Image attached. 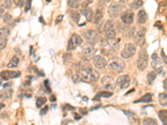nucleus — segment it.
Masks as SVG:
<instances>
[{"mask_svg":"<svg viewBox=\"0 0 167 125\" xmlns=\"http://www.w3.org/2000/svg\"><path fill=\"white\" fill-rule=\"evenodd\" d=\"M80 81L85 83L95 82L100 78V73L90 66H82L80 70L76 71Z\"/></svg>","mask_w":167,"mask_h":125,"instance_id":"f257e3e1","label":"nucleus"},{"mask_svg":"<svg viewBox=\"0 0 167 125\" xmlns=\"http://www.w3.org/2000/svg\"><path fill=\"white\" fill-rule=\"evenodd\" d=\"M107 65L109 67V70H111L114 73L119 74L124 71L125 68V62L122 59H119L118 57H114L109 59V62L107 63Z\"/></svg>","mask_w":167,"mask_h":125,"instance_id":"f03ea898","label":"nucleus"},{"mask_svg":"<svg viewBox=\"0 0 167 125\" xmlns=\"http://www.w3.org/2000/svg\"><path fill=\"white\" fill-rule=\"evenodd\" d=\"M95 52L96 49L94 47V44L88 43L81 48V50L80 52V56L84 60H90V59H92L95 56Z\"/></svg>","mask_w":167,"mask_h":125,"instance_id":"7ed1b4c3","label":"nucleus"},{"mask_svg":"<svg viewBox=\"0 0 167 125\" xmlns=\"http://www.w3.org/2000/svg\"><path fill=\"white\" fill-rule=\"evenodd\" d=\"M149 55L146 49H141L139 53L138 59H137V68L141 71H144L148 67Z\"/></svg>","mask_w":167,"mask_h":125,"instance_id":"20e7f679","label":"nucleus"},{"mask_svg":"<svg viewBox=\"0 0 167 125\" xmlns=\"http://www.w3.org/2000/svg\"><path fill=\"white\" fill-rule=\"evenodd\" d=\"M104 33L109 40H114L116 37V30L114 28V22L108 20L104 24Z\"/></svg>","mask_w":167,"mask_h":125,"instance_id":"39448f33","label":"nucleus"},{"mask_svg":"<svg viewBox=\"0 0 167 125\" xmlns=\"http://www.w3.org/2000/svg\"><path fill=\"white\" fill-rule=\"evenodd\" d=\"M136 53V45L135 43H129L125 44V48L121 52V57L124 59H128L133 57Z\"/></svg>","mask_w":167,"mask_h":125,"instance_id":"423d86ee","label":"nucleus"},{"mask_svg":"<svg viewBox=\"0 0 167 125\" xmlns=\"http://www.w3.org/2000/svg\"><path fill=\"white\" fill-rule=\"evenodd\" d=\"M82 43H83L82 38L80 37L79 34H77V33H73L71 38H70V39L69 40L67 49H68V51L74 50L75 48L81 45Z\"/></svg>","mask_w":167,"mask_h":125,"instance_id":"0eeeda50","label":"nucleus"},{"mask_svg":"<svg viewBox=\"0 0 167 125\" xmlns=\"http://www.w3.org/2000/svg\"><path fill=\"white\" fill-rule=\"evenodd\" d=\"M146 29L144 28V27H141L140 29H138L135 33V36H134V40H135V45L140 46V47H142V46L145 44L146 43Z\"/></svg>","mask_w":167,"mask_h":125,"instance_id":"6e6552de","label":"nucleus"},{"mask_svg":"<svg viewBox=\"0 0 167 125\" xmlns=\"http://www.w3.org/2000/svg\"><path fill=\"white\" fill-rule=\"evenodd\" d=\"M83 36L88 43H92V44L95 43L98 40V33L93 29L85 30L83 32Z\"/></svg>","mask_w":167,"mask_h":125,"instance_id":"1a4fd4ad","label":"nucleus"},{"mask_svg":"<svg viewBox=\"0 0 167 125\" xmlns=\"http://www.w3.org/2000/svg\"><path fill=\"white\" fill-rule=\"evenodd\" d=\"M101 84L104 89L108 91H113L116 87V84L113 78L109 76H104L101 78Z\"/></svg>","mask_w":167,"mask_h":125,"instance_id":"9d476101","label":"nucleus"},{"mask_svg":"<svg viewBox=\"0 0 167 125\" xmlns=\"http://www.w3.org/2000/svg\"><path fill=\"white\" fill-rule=\"evenodd\" d=\"M151 66L155 70L157 74H161L163 71V65L157 53H153L151 55Z\"/></svg>","mask_w":167,"mask_h":125,"instance_id":"9b49d317","label":"nucleus"},{"mask_svg":"<svg viewBox=\"0 0 167 125\" xmlns=\"http://www.w3.org/2000/svg\"><path fill=\"white\" fill-rule=\"evenodd\" d=\"M130 78L129 77V75L125 74L122 75V76H119L118 78H117L116 82H115V84L116 86L119 87L122 89H125L127 88L129 86H130Z\"/></svg>","mask_w":167,"mask_h":125,"instance_id":"f8f14e48","label":"nucleus"},{"mask_svg":"<svg viewBox=\"0 0 167 125\" xmlns=\"http://www.w3.org/2000/svg\"><path fill=\"white\" fill-rule=\"evenodd\" d=\"M120 11H121V8H120L119 3H112V4L109 5V8H108V13H109V16L111 19L118 18L119 13H120Z\"/></svg>","mask_w":167,"mask_h":125,"instance_id":"ddd939ff","label":"nucleus"},{"mask_svg":"<svg viewBox=\"0 0 167 125\" xmlns=\"http://www.w3.org/2000/svg\"><path fill=\"white\" fill-rule=\"evenodd\" d=\"M21 73L19 71H9V70H3L0 74V78L3 80H8L11 78H16L20 77Z\"/></svg>","mask_w":167,"mask_h":125,"instance_id":"4468645a","label":"nucleus"},{"mask_svg":"<svg viewBox=\"0 0 167 125\" xmlns=\"http://www.w3.org/2000/svg\"><path fill=\"white\" fill-rule=\"evenodd\" d=\"M93 64L94 66L98 69H102L107 66L106 59L101 55H95L93 57Z\"/></svg>","mask_w":167,"mask_h":125,"instance_id":"2eb2a0df","label":"nucleus"},{"mask_svg":"<svg viewBox=\"0 0 167 125\" xmlns=\"http://www.w3.org/2000/svg\"><path fill=\"white\" fill-rule=\"evenodd\" d=\"M134 17H135V14H134L132 11L126 10L122 13V15H121V20H122V22L125 24L130 25V24H132L133 21H134Z\"/></svg>","mask_w":167,"mask_h":125,"instance_id":"dca6fc26","label":"nucleus"},{"mask_svg":"<svg viewBox=\"0 0 167 125\" xmlns=\"http://www.w3.org/2000/svg\"><path fill=\"white\" fill-rule=\"evenodd\" d=\"M13 93V89L10 88H5L0 91V101L3 102L6 100H8L12 98Z\"/></svg>","mask_w":167,"mask_h":125,"instance_id":"f3484780","label":"nucleus"},{"mask_svg":"<svg viewBox=\"0 0 167 125\" xmlns=\"http://www.w3.org/2000/svg\"><path fill=\"white\" fill-rule=\"evenodd\" d=\"M148 20V14L144 9H141L138 12L137 14V22L139 24H146Z\"/></svg>","mask_w":167,"mask_h":125,"instance_id":"a211bd4d","label":"nucleus"},{"mask_svg":"<svg viewBox=\"0 0 167 125\" xmlns=\"http://www.w3.org/2000/svg\"><path fill=\"white\" fill-rule=\"evenodd\" d=\"M81 13H82L83 15L85 17V19L87 21H91L94 18V13L92 9H90V8H83L82 10H81Z\"/></svg>","mask_w":167,"mask_h":125,"instance_id":"6ab92c4d","label":"nucleus"},{"mask_svg":"<svg viewBox=\"0 0 167 125\" xmlns=\"http://www.w3.org/2000/svg\"><path fill=\"white\" fill-rule=\"evenodd\" d=\"M158 117L160 120L161 121L163 124L167 125V110L163 109V110H160L158 112Z\"/></svg>","mask_w":167,"mask_h":125,"instance_id":"aec40b11","label":"nucleus"},{"mask_svg":"<svg viewBox=\"0 0 167 125\" xmlns=\"http://www.w3.org/2000/svg\"><path fill=\"white\" fill-rule=\"evenodd\" d=\"M152 102V94L151 93H146L138 100H135V103H151Z\"/></svg>","mask_w":167,"mask_h":125,"instance_id":"412c9836","label":"nucleus"},{"mask_svg":"<svg viewBox=\"0 0 167 125\" xmlns=\"http://www.w3.org/2000/svg\"><path fill=\"white\" fill-rule=\"evenodd\" d=\"M19 63V58L18 56H13L11 60L9 61V63L8 64L7 66L10 69H13V68H16L18 66V64Z\"/></svg>","mask_w":167,"mask_h":125,"instance_id":"4be33fe9","label":"nucleus"},{"mask_svg":"<svg viewBox=\"0 0 167 125\" xmlns=\"http://www.w3.org/2000/svg\"><path fill=\"white\" fill-rule=\"evenodd\" d=\"M159 103L161 106H167V92L160 93Z\"/></svg>","mask_w":167,"mask_h":125,"instance_id":"5701e85b","label":"nucleus"},{"mask_svg":"<svg viewBox=\"0 0 167 125\" xmlns=\"http://www.w3.org/2000/svg\"><path fill=\"white\" fill-rule=\"evenodd\" d=\"M166 1H165V0L161 1V2L159 3V6H158V13H159L160 14H163V13H165V11L166 10Z\"/></svg>","mask_w":167,"mask_h":125,"instance_id":"b1692460","label":"nucleus"},{"mask_svg":"<svg viewBox=\"0 0 167 125\" xmlns=\"http://www.w3.org/2000/svg\"><path fill=\"white\" fill-rule=\"evenodd\" d=\"M81 1L80 0H68V5L72 8H78L80 6Z\"/></svg>","mask_w":167,"mask_h":125,"instance_id":"393cba45","label":"nucleus"},{"mask_svg":"<svg viewBox=\"0 0 167 125\" xmlns=\"http://www.w3.org/2000/svg\"><path fill=\"white\" fill-rule=\"evenodd\" d=\"M143 6V1L142 0H135L134 2L131 3L130 4V7L133 8V9H139L140 8H141Z\"/></svg>","mask_w":167,"mask_h":125,"instance_id":"a878e982","label":"nucleus"},{"mask_svg":"<svg viewBox=\"0 0 167 125\" xmlns=\"http://www.w3.org/2000/svg\"><path fill=\"white\" fill-rule=\"evenodd\" d=\"M69 15H70L71 19H73L75 23H79L80 19V14L78 13L77 11H70Z\"/></svg>","mask_w":167,"mask_h":125,"instance_id":"bb28decb","label":"nucleus"},{"mask_svg":"<svg viewBox=\"0 0 167 125\" xmlns=\"http://www.w3.org/2000/svg\"><path fill=\"white\" fill-rule=\"evenodd\" d=\"M157 73L155 72V71H151L147 74V81L150 84H151L152 83L154 82L155 80V78H156Z\"/></svg>","mask_w":167,"mask_h":125,"instance_id":"cd10ccee","label":"nucleus"},{"mask_svg":"<svg viewBox=\"0 0 167 125\" xmlns=\"http://www.w3.org/2000/svg\"><path fill=\"white\" fill-rule=\"evenodd\" d=\"M10 33V30L8 27H3L0 29V37L7 38Z\"/></svg>","mask_w":167,"mask_h":125,"instance_id":"c85d7f7f","label":"nucleus"},{"mask_svg":"<svg viewBox=\"0 0 167 125\" xmlns=\"http://www.w3.org/2000/svg\"><path fill=\"white\" fill-rule=\"evenodd\" d=\"M46 102H47V99L45 97H39L36 99V107L41 108L44 104H45Z\"/></svg>","mask_w":167,"mask_h":125,"instance_id":"c756f323","label":"nucleus"},{"mask_svg":"<svg viewBox=\"0 0 167 125\" xmlns=\"http://www.w3.org/2000/svg\"><path fill=\"white\" fill-rule=\"evenodd\" d=\"M143 124L146 125H156L158 124L157 123V120L152 118H146L145 119L143 120Z\"/></svg>","mask_w":167,"mask_h":125,"instance_id":"7c9ffc66","label":"nucleus"},{"mask_svg":"<svg viewBox=\"0 0 167 125\" xmlns=\"http://www.w3.org/2000/svg\"><path fill=\"white\" fill-rule=\"evenodd\" d=\"M113 95V93L111 92H107V91H104V92H100V93H99L98 96H96V97H98V98H109V97H111Z\"/></svg>","mask_w":167,"mask_h":125,"instance_id":"2f4dec72","label":"nucleus"},{"mask_svg":"<svg viewBox=\"0 0 167 125\" xmlns=\"http://www.w3.org/2000/svg\"><path fill=\"white\" fill-rule=\"evenodd\" d=\"M6 46H7V38L0 37V51L3 50V48H5Z\"/></svg>","mask_w":167,"mask_h":125,"instance_id":"473e14b6","label":"nucleus"},{"mask_svg":"<svg viewBox=\"0 0 167 125\" xmlns=\"http://www.w3.org/2000/svg\"><path fill=\"white\" fill-rule=\"evenodd\" d=\"M13 3V0H4L3 6L5 8H7V9H9V8H12Z\"/></svg>","mask_w":167,"mask_h":125,"instance_id":"72a5a7b5","label":"nucleus"},{"mask_svg":"<svg viewBox=\"0 0 167 125\" xmlns=\"http://www.w3.org/2000/svg\"><path fill=\"white\" fill-rule=\"evenodd\" d=\"M27 0H13V3H15L17 6L19 7H24L25 5V3H26Z\"/></svg>","mask_w":167,"mask_h":125,"instance_id":"f704fd0d","label":"nucleus"},{"mask_svg":"<svg viewBox=\"0 0 167 125\" xmlns=\"http://www.w3.org/2000/svg\"><path fill=\"white\" fill-rule=\"evenodd\" d=\"M12 20V16H11L9 13H5L4 15H3V22L5 23V24H8L9 22Z\"/></svg>","mask_w":167,"mask_h":125,"instance_id":"c9c22d12","label":"nucleus"},{"mask_svg":"<svg viewBox=\"0 0 167 125\" xmlns=\"http://www.w3.org/2000/svg\"><path fill=\"white\" fill-rule=\"evenodd\" d=\"M31 3H32V0H27L26 1L25 5H24V10H25V12H28L30 9V8H31Z\"/></svg>","mask_w":167,"mask_h":125,"instance_id":"e433bc0d","label":"nucleus"},{"mask_svg":"<svg viewBox=\"0 0 167 125\" xmlns=\"http://www.w3.org/2000/svg\"><path fill=\"white\" fill-rule=\"evenodd\" d=\"M44 85L45 90H46V93H49L51 92V88L49 86V81L48 80H45L44 83Z\"/></svg>","mask_w":167,"mask_h":125,"instance_id":"4c0bfd02","label":"nucleus"},{"mask_svg":"<svg viewBox=\"0 0 167 125\" xmlns=\"http://www.w3.org/2000/svg\"><path fill=\"white\" fill-rule=\"evenodd\" d=\"M33 94V92L31 89H27V90H25V92H24V95L26 97V98H28V99H29L31 96H32Z\"/></svg>","mask_w":167,"mask_h":125,"instance_id":"58836bf2","label":"nucleus"},{"mask_svg":"<svg viewBox=\"0 0 167 125\" xmlns=\"http://www.w3.org/2000/svg\"><path fill=\"white\" fill-rule=\"evenodd\" d=\"M161 57H162V59H163V61H164L165 64H167V56L165 55V53L164 50L161 51Z\"/></svg>","mask_w":167,"mask_h":125,"instance_id":"ea45409f","label":"nucleus"},{"mask_svg":"<svg viewBox=\"0 0 167 125\" xmlns=\"http://www.w3.org/2000/svg\"><path fill=\"white\" fill-rule=\"evenodd\" d=\"M4 10H5V8L3 6H0V19L3 16L4 14Z\"/></svg>","mask_w":167,"mask_h":125,"instance_id":"a19ab883","label":"nucleus"},{"mask_svg":"<svg viewBox=\"0 0 167 125\" xmlns=\"http://www.w3.org/2000/svg\"><path fill=\"white\" fill-rule=\"evenodd\" d=\"M63 18H64V17L62 16V15H59V16L57 17V19H56V20H55L56 24H59V23H61V21L63 20Z\"/></svg>","mask_w":167,"mask_h":125,"instance_id":"79ce46f5","label":"nucleus"},{"mask_svg":"<svg viewBox=\"0 0 167 125\" xmlns=\"http://www.w3.org/2000/svg\"><path fill=\"white\" fill-rule=\"evenodd\" d=\"M49 109V107L48 106H44V108L41 110V112H40V114L43 115V114H45L46 113H47V111H48Z\"/></svg>","mask_w":167,"mask_h":125,"instance_id":"37998d69","label":"nucleus"},{"mask_svg":"<svg viewBox=\"0 0 167 125\" xmlns=\"http://www.w3.org/2000/svg\"><path fill=\"white\" fill-rule=\"evenodd\" d=\"M155 27H158L160 29H161L162 27H163V25H162L161 22L160 21H157L155 24Z\"/></svg>","mask_w":167,"mask_h":125,"instance_id":"c03bdc74","label":"nucleus"},{"mask_svg":"<svg viewBox=\"0 0 167 125\" xmlns=\"http://www.w3.org/2000/svg\"><path fill=\"white\" fill-rule=\"evenodd\" d=\"M163 87H164L165 89L167 91V78H165L164 81H163Z\"/></svg>","mask_w":167,"mask_h":125,"instance_id":"a18cd8bd","label":"nucleus"},{"mask_svg":"<svg viewBox=\"0 0 167 125\" xmlns=\"http://www.w3.org/2000/svg\"><path fill=\"white\" fill-rule=\"evenodd\" d=\"M13 83H5V84H3V88H7V87H10L11 85H12Z\"/></svg>","mask_w":167,"mask_h":125,"instance_id":"49530a36","label":"nucleus"},{"mask_svg":"<svg viewBox=\"0 0 167 125\" xmlns=\"http://www.w3.org/2000/svg\"><path fill=\"white\" fill-rule=\"evenodd\" d=\"M56 100V98H55V96L54 95H52L50 97V101H52V102H54Z\"/></svg>","mask_w":167,"mask_h":125,"instance_id":"de8ad7c7","label":"nucleus"},{"mask_svg":"<svg viewBox=\"0 0 167 125\" xmlns=\"http://www.w3.org/2000/svg\"><path fill=\"white\" fill-rule=\"evenodd\" d=\"M74 117H75V119H80L81 116H80L79 114H74Z\"/></svg>","mask_w":167,"mask_h":125,"instance_id":"09e8293b","label":"nucleus"},{"mask_svg":"<svg viewBox=\"0 0 167 125\" xmlns=\"http://www.w3.org/2000/svg\"><path fill=\"white\" fill-rule=\"evenodd\" d=\"M4 107H5V105H4V104H2V103H0V110H2V109H3Z\"/></svg>","mask_w":167,"mask_h":125,"instance_id":"8fccbe9b","label":"nucleus"},{"mask_svg":"<svg viewBox=\"0 0 167 125\" xmlns=\"http://www.w3.org/2000/svg\"><path fill=\"white\" fill-rule=\"evenodd\" d=\"M1 1H2V0H0V2H1Z\"/></svg>","mask_w":167,"mask_h":125,"instance_id":"3c124183","label":"nucleus"},{"mask_svg":"<svg viewBox=\"0 0 167 125\" xmlns=\"http://www.w3.org/2000/svg\"><path fill=\"white\" fill-rule=\"evenodd\" d=\"M0 83H1V81H0Z\"/></svg>","mask_w":167,"mask_h":125,"instance_id":"603ef678","label":"nucleus"},{"mask_svg":"<svg viewBox=\"0 0 167 125\" xmlns=\"http://www.w3.org/2000/svg\"><path fill=\"white\" fill-rule=\"evenodd\" d=\"M80 1H81V0H80Z\"/></svg>","mask_w":167,"mask_h":125,"instance_id":"864d4df0","label":"nucleus"}]
</instances>
